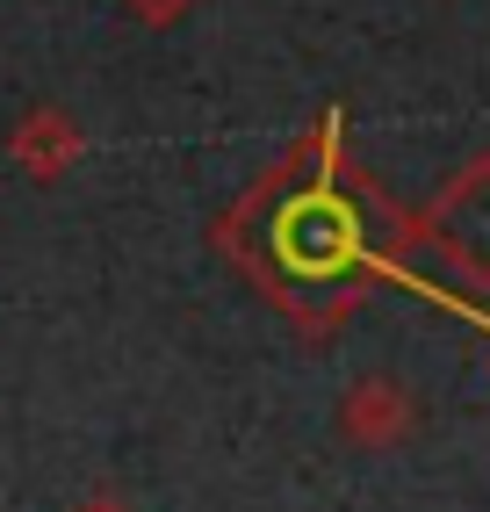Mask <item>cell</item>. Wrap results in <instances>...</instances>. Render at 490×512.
Masks as SVG:
<instances>
[{"instance_id": "3957f363", "label": "cell", "mask_w": 490, "mask_h": 512, "mask_svg": "<svg viewBox=\"0 0 490 512\" xmlns=\"http://www.w3.org/2000/svg\"><path fill=\"white\" fill-rule=\"evenodd\" d=\"M332 433L361 455H390L418 433V390L397 375H354L332 404Z\"/></svg>"}, {"instance_id": "5b68a950", "label": "cell", "mask_w": 490, "mask_h": 512, "mask_svg": "<svg viewBox=\"0 0 490 512\" xmlns=\"http://www.w3.org/2000/svg\"><path fill=\"white\" fill-rule=\"evenodd\" d=\"M123 8H130L137 22H145V29H173V22H188V15L202 8V0H123Z\"/></svg>"}, {"instance_id": "7a4b0ae2", "label": "cell", "mask_w": 490, "mask_h": 512, "mask_svg": "<svg viewBox=\"0 0 490 512\" xmlns=\"http://www.w3.org/2000/svg\"><path fill=\"white\" fill-rule=\"evenodd\" d=\"M418 253L454 267L469 289H490V152H469L418 202Z\"/></svg>"}, {"instance_id": "6da1fadb", "label": "cell", "mask_w": 490, "mask_h": 512, "mask_svg": "<svg viewBox=\"0 0 490 512\" xmlns=\"http://www.w3.org/2000/svg\"><path fill=\"white\" fill-rule=\"evenodd\" d=\"M209 246L245 275V289H260L267 311H282L303 347H332L368 311L375 282H404V260L418 253V210H404L346 152V109L332 101L209 224Z\"/></svg>"}, {"instance_id": "8992f818", "label": "cell", "mask_w": 490, "mask_h": 512, "mask_svg": "<svg viewBox=\"0 0 490 512\" xmlns=\"http://www.w3.org/2000/svg\"><path fill=\"white\" fill-rule=\"evenodd\" d=\"M404 289H418V296H433V303H447L454 318H469V325H483V332H490V311H476V303H454L447 289H426V282H411V275H404Z\"/></svg>"}, {"instance_id": "277c9868", "label": "cell", "mask_w": 490, "mask_h": 512, "mask_svg": "<svg viewBox=\"0 0 490 512\" xmlns=\"http://www.w3.org/2000/svg\"><path fill=\"white\" fill-rule=\"evenodd\" d=\"M8 152H15V166H22L29 181H58L65 166L87 152V138H80V123L65 116V109H29V116L15 123Z\"/></svg>"}, {"instance_id": "52a82bcc", "label": "cell", "mask_w": 490, "mask_h": 512, "mask_svg": "<svg viewBox=\"0 0 490 512\" xmlns=\"http://www.w3.org/2000/svg\"><path fill=\"white\" fill-rule=\"evenodd\" d=\"M80 512H130L123 498H94V505H80Z\"/></svg>"}]
</instances>
